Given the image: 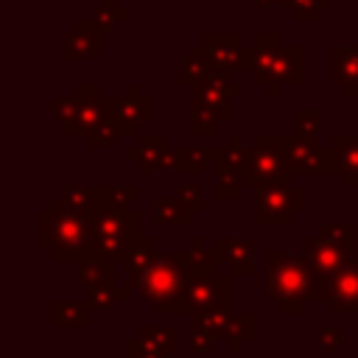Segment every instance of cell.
Instances as JSON below:
<instances>
[{
    "instance_id": "6da1fadb",
    "label": "cell",
    "mask_w": 358,
    "mask_h": 358,
    "mask_svg": "<svg viewBox=\"0 0 358 358\" xmlns=\"http://www.w3.org/2000/svg\"><path fill=\"white\" fill-rule=\"evenodd\" d=\"M324 277L308 260V255H291L282 249L266 252V296L285 316H302L310 302H322Z\"/></svg>"
},
{
    "instance_id": "7a4b0ae2",
    "label": "cell",
    "mask_w": 358,
    "mask_h": 358,
    "mask_svg": "<svg viewBox=\"0 0 358 358\" xmlns=\"http://www.w3.org/2000/svg\"><path fill=\"white\" fill-rule=\"evenodd\" d=\"M92 221H95L92 215L67 210L59 204V199H53L48 210L36 215V243L56 263L78 266L87 260H98Z\"/></svg>"
},
{
    "instance_id": "3957f363",
    "label": "cell",
    "mask_w": 358,
    "mask_h": 358,
    "mask_svg": "<svg viewBox=\"0 0 358 358\" xmlns=\"http://www.w3.org/2000/svg\"><path fill=\"white\" fill-rule=\"evenodd\" d=\"M190 274L182 249L179 252H157L151 266L145 268L137 291L148 305L165 313H193L190 308Z\"/></svg>"
},
{
    "instance_id": "277c9868",
    "label": "cell",
    "mask_w": 358,
    "mask_h": 358,
    "mask_svg": "<svg viewBox=\"0 0 358 358\" xmlns=\"http://www.w3.org/2000/svg\"><path fill=\"white\" fill-rule=\"evenodd\" d=\"M255 190V213L252 221L257 227H288L294 215L308 210V187L294 182V173L271 176Z\"/></svg>"
},
{
    "instance_id": "5b68a950",
    "label": "cell",
    "mask_w": 358,
    "mask_h": 358,
    "mask_svg": "<svg viewBox=\"0 0 358 358\" xmlns=\"http://www.w3.org/2000/svg\"><path fill=\"white\" fill-rule=\"evenodd\" d=\"M229 73L221 70H213L201 84L190 87V134H215V129L229 120Z\"/></svg>"
},
{
    "instance_id": "8992f818",
    "label": "cell",
    "mask_w": 358,
    "mask_h": 358,
    "mask_svg": "<svg viewBox=\"0 0 358 358\" xmlns=\"http://www.w3.org/2000/svg\"><path fill=\"white\" fill-rule=\"evenodd\" d=\"M305 255L322 277H330L350 260H355V227L352 224H322L305 238Z\"/></svg>"
},
{
    "instance_id": "52a82bcc",
    "label": "cell",
    "mask_w": 358,
    "mask_h": 358,
    "mask_svg": "<svg viewBox=\"0 0 358 358\" xmlns=\"http://www.w3.org/2000/svg\"><path fill=\"white\" fill-rule=\"evenodd\" d=\"M95 249L101 260L112 263H126L131 246L143 238L140 232V213L131 210H109L95 215Z\"/></svg>"
},
{
    "instance_id": "ba28073f",
    "label": "cell",
    "mask_w": 358,
    "mask_h": 358,
    "mask_svg": "<svg viewBox=\"0 0 358 358\" xmlns=\"http://www.w3.org/2000/svg\"><path fill=\"white\" fill-rule=\"evenodd\" d=\"M285 143H288V134H257L243 148L241 168H243V182L249 187H255V185H260L271 176L288 173V168H285Z\"/></svg>"
},
{
    "instance_id": "9c48e42d",
    "label": "cell",
    "mask_w": 358,
    "mask_h": 358,
    "mask_svg": "<svg viewBox=\"0 0 358 358\" xmlns=\"http://www.w3.org/2000/svg\"><path fill=\"white\" fill-rule=\"evenodd\" d=\"M285 168L294 176H316V173H333L330 148L319 143V137H302L288 134L285 143Z\"/></svg>"
},
{
    "instance_id": "30bf717a",
    "label": "cell",
    "mask_w": 358,
    "mask_h": 358,
    "mask_svg": "<svg viewBox=\"0 0 358 358\" xmlns=\"http://www.w3.org/2000/svg\"><path fill=\"white\" fill-rule=\"evenodd\" d=\"M243 140L241 134H232L224 145V154L221 159L215 162V196L221 201H229V199H241L246 182H243V168H241V159H243Z\"/></svg>"
},
{
    "instance_id": "8fae6325",
    "label": "cell",
    "mask_w": 358,
    "mask_h": 358,
    "mask_svg": "<svg viewBox=\"0 0 358 358\" xmlns=\"http://www.w3.org/2000/svg\"><path fill=\"white\" fill-rule=\"evenodd\" d=\"M322 302H327L333 313H358V260H350L324 277Z\"/></svg>"
},
{
    "instance_id": "7c38bea8",
    "label": "cell",
    "mask_w": 358,
    "mask_h": 358,
    "mask_svg": "<svg viewBox=\"0 0 358 358\" xmlns=\"http://www.w3.org/2000/svg\"><path fill=\"white\" fill-rule=\"evenodd\" d=\"M103 112L106 120L120 131V134H140V126L154 117V101L140 95V98H103Z\"/></svg>"
},
{
    "instance_id": "4fadbf2b",
    "label": "cell",
    "mask_w": 358,
    "mask_h": 358,
    "mask_svg": "<svg viewBox=\"0 0 358 358\" xmlns=\"http://www.w3.org/2000/svg\"><path fill=\"white\" fill-rule=\"evenodd\" d=\"M218 263L229 277H252L255 274V241L243 235H218L213 243Z\"/></svg>"
},
{
    "instance_id": "5bb4252c",
    "label": "cell",
    "mask_w": 358,
    "mask_h": 358,
    "mask_svg": "<svg viewBox=\"0 0 358 358\" xmlns=\"http://www.w3.org/2000/svg\"><path fill=\"white\" fill-rule=\"evenodd\" d=\"M285 84H294V87L305 84V48L302 45H282L280 48L277 62H274L268 81L263 87H266V95L277 98Z\"/></svg>"
},
{
    "instance_id": "9a60e30c",
    "label": "cell",
    "mask_w": 358,
    "mask_h": 358,
    "mask_svg": "<svg viewBox=\"0 0 358 358\" xmlns=\"http://www.w3.org/2000/svg\"><path fill=\"white\" fill-rule=\"evenodd\" d=\"M204 50L213 62L215 70L221 73H235V70H243V56H246V45L238 34H207L204 36Z\"/></svg>"
},
{
    "instance_id": "2e32d148",
    "label": "cell",
    "mask_w": 358,
    "mask_h": 358,
    "mask_svg": "<svg viewBox=\"0 0 358 358\" xmlns=\"http://www.w3.org/2000/svg\"><path fill=\"white\" fill-rule=\"evenodd\" d=\"M224 154V145H204V148H196V145H182V148H171L168 157H165V165L162 171L168 173H185V176H196L204 171V165L213 159L218 162Z\"/></svg>"
},
{
    "instance_id": "e0dca14e",
    "label": "cell",
    "mask_w": 358,
    "mask_h": 358,
    "mask_svg": "<svg viewBox=\"0 0 358 358\" xmlns=\"http://www.w3.org/2000/svg\"><path fill=\"white\" fill-rule=\"evenodd\" d=\"M187 296H190V308L193 310L229 305V274L227 271H218V274H210V277L190 280Z\"/></svg>"
},
{
    "instance_id": "ac0fdd59",
    "label": "cell",
    "mask_w": 358,
    "mask_h": 358,
    "mask_svg": "<svg viewBox=\"0 0 358 358\" xmlns=\"http://www.w3.org/2000/svg\"><path fill=\"white\" fill-rule=\"evenodd\" d=\"M168 151H171V145L162 134H140L126 148V159L134 162L140 173H154V171H162Z\"/></svg>"
},
{
    "instance_id": "d6986e66",
    "label": "cell",
    "mask_w": 358,
    "mask_h": 358,
    "mask_svg": "<svg viewBox=\"0 0 358 358\" xmlns=\"http://www.w3.org/2000/svg\"><path fill=\"white\" fill-rule=\"evenodd\" d=\"M327 148H330V159H333V173L341 176V185L358 187V137L333 134Z\"/></svg>"
},
{
    "instance_id": "ffe728a7",
    "label": "cell",
    "mask_w": 358,
    "mask_h": 358,
    "mask_svg": "<svg viewBox=\"0 0 358 358\" xmlns=\"http://www.w3.org/2000/svg\"><path fill=\"white\" fill-rule=\"evenodd\" d=\"M140 199V185H92V218L109 210H131Z\"/></svg>"
},
{
    "instance_id": "44dd1931",
    "label": "cell",
    "mask_w": 358,
    "mask_h": 358,
    "mask_svg": "<svg viewBox=\"0 0 358 358\" xmlns=\"http://www.w3.org/2000/svg\"><path fill=\"white\" fill-rule=\"evenodd\" d=\"M64 59H101V31L90 20H78L64 42Z\"/></svg>"
},
{
    "instance_id": "7402d4cb",
    "label": "cell",
    "mask_w": 358,
    "mask_h": 358,
    "mask_svg": "<svg viewBox=\"0 0 358 358\" xmlns=\"http://www.w3.org/2000/svg\"><path fill=\"white\" fill-rule=\"evenodd\" d=\"M182 255H185V263H187V274H190V280L218 274V266H221V263H218V255H215V249H213V246H207L204 235H193V238H190V246H187V249H182Z\"/></svg>"
},
{
    "instance_id": "603a6c76",
    "label": "cell",
    "mask_w": 358,
    "mask_h": 358,
    "mask_svg": "<svg viewBox=\"0 0 358 358\" xmlns=\"http://www.w3.org/2000/svg\"><path fill=\"white\" fill-rule=\"evenodd\" d=\"M117 263H112V260H87V263H78V268H76V280H78V285L87 291V294H95V291H101V288H112L115 285V274H117V268H115Z\"/></svg>"
},
{
    "instance_id": "cb8c5ba5",
    "label": "cell",
    "mask_w": 358,
    "mask_h": 358,
    "mask_svg": "<svg viewBox=\"0 0 358 358\" xmlns=\"http://www.w3.org/2000/svg\"><path fill=\"white\" fill-rule=\"evenodd\" d=\"M330 81L341 90L358 84V48L333 45L330 50Z\"/></svg>"
},
{
    "instance_id": "d4e9b609",
    "label": "cell",
    "mask_w": 358,
    "mask_h": 358,
    "mask_svg": "<svg viewBox=\"0 0 358 358\" xmlns=\"http://www.w3.org/2000/svg\"><path fill=\"white\" fill-rule=\"evenodd\" d=\"M90 299H53L50 324L53 327H84L90 322Z\"/></svg>"
},
{
    "instance_id": "484cf974",
    "label": "cell",
    "mask_w": 358,
    "mask_h": 358,
    "mask_svg": "<svg viewBox=\"0 0 358 358\" xmlns=\"http://www.w3.org/2000/svg\"><path fill=\"white\" fill-rule=\"evenodd\" d=\"M157 257V249H154V238H148V235H143L134 246H131V252H129V257H126V288H134L137 291V285H140V280H143V274H145V268L151 266V260Z\"/></svg>"
},
{
    "instance_id": "4316f807",
    "label": "cell",
    "mask_w": 358,
    "mask_h": 358,
    "mask_svg": "<svg viewBox=\"0 0 358 358\" xmlns=\"http://www.w3.org/2000/svg\"><path fill=\"white\" fill-rule=\"evenodd\" d=\"M213 70H215V67H213V62H210V56H207L204 45H196V48L185 56V62H182V67H179V76H176V81H179V84H185V87H196V84H201Z\"/></svg>"
},
{
    "instance_id": "83f0119b",
    "label": "cell",
    "mask_w": 358,
    "mask_h": 358,
    "mask_svg": "<svg viewBox=\"0 0 358 358\" xmlns=\"http://www.w3.org/2000/svg\"><path fill=\"white\" fill-rule=\"evenodd\" d=\"M229 319H232L229 305H224V308H201V310L190 313V327L193 330H204L213 338H224V333L229 327Z\"/></svg>"
},
{
    "instance_id": "f1b7e54d",
    "label": "cell",
    "mask_w": 358,
    "mask_h": 358,
    "mask_svg": "<svg viewBox=\"0 0 358 358\" xmlns=\"http://www.w3.org/2000/svg\"><path fill=\"white\" fill-rule=\"evenodd\" d=\"M137 338L165 355H176V350H179V330L171 324H143L137 330Z\"/></svg>"
},
{
    "instance_id": "f546056e",
    "label": "cell",
    "mask_w": 358,
    "mask_h": 358,
    "mask_svg": "<svg viewBox=\"0 0 358 358\" xmlns=\"http://www.w3.org/2000/svg\"><path fill=\"white\" fill-rule=\"evenodd\" d=\"M154 218L162 227H187L193 221V213L185 207L179 196H159L154 201Z\"/></svg>"
},
{
    "instance_id": "4dcf8cb0",
    "label": "cell",
    "mask_w": 358,
    "mask_h": 358,
    "mask_svg": "<svg viewBox=\"0 0 358 358\" xmlns=\"http://www.w3.org/2000/svg\"><path fill=\"white\" fill-rule=\"evenodd\" d=\"M255 330H257V322L252 313H232L229 319V327L224 333V341L232 352H241L252 338H255Z\"/></svg>"
},
{
    "instance_id": "1f68e13d",
    "label": "cell",
    "mask_w": 358,
    "mask_h": 358,
    "mask_svg": "<svg viewBox=\"0 0 358 358\" xmlns=\"http://www.w3.org/2000/svg\"><path fill=\"white\" fill-rule=\"evenodd\" d=\"M50 106H53V117H56V123L62 126V131H64L67 137L78 134V115H81L78 98H76V95H56V98L50 101Z\"/></svg>"
},
{
    "instance_id": "d6a6232c",
    "label": "cell",
    "mask_w": 358,
    "mask_h": 358,
    "mask_svg": "<svg viewBox=\"0 0 358 358\" xmlns=\"http://www.w3.org/2000/svg\"><path fill=\"white\" fill-rule=\"evenodd\" d=\"M62 207L67 210H76V213H87L92 215V185H67L62 190V196H56Z\"/></svg>"
},
{
    "instance_id": "836d02e7",
    "label": "cell",
    "mask_w": 358,
    "mask_h": 358,
    "mask_svg": "<svg viewBox=\"0 0 358 358\" xmlns=\"http://www.w3.org/2000/svg\"><path fill=\"white\" fill-rule=\"evenodd\" d=\"M87 299H90L92 310L106 313V310H112L115 305H123V302L129 299V288H117V285L101 288V291H95V294H87Z\"/></svg>"
},
{
    "instance_id": "e575fe53",
    "label": "cell",
    "mask_w": 358,
    "mask_h": 358,
    "mask_svg": "<svg viewBox=\"0 0 358 358\" xmlns=\"http://www.w3.org/2000/svg\"><path fill=\"white\" fill-rule=\"evenodd\" d=\"M117 20H126V8H115V0H103V3L92 11V17H90V22H92L98 31H112V28L117 25Z\"/></svg>"
},
{
    "instance_id": "d590c367",
    "label": "cell",
    "mask_w": 358,
    "mask_h": 358,
    "mask_svg": "<svg viewBox=\"0 0 358 358\" xmlns=\"http://www.w3.org/2000/svg\"><path fill=\"white\" fill-rule=\"evenodd\" d=\"M280 6H285L294 20H316L319 8H327L330 0H280Z\"/></svg>"
},
{
    "instance_id": "8d00e7d4",
    "label": "cell",
    "mask_w": 358,
    "mask_h": 358,
    "mask_svg": "<svg viewBox=\"0 0 358 358\" xmlns=\"http://www.w3.org/2000/svg\"><path fill=\"white\" fill-rule=\"evenodd\" d=\"M316 347L322 352H336L344 347V333L338 324H319L316 327Z\"/></svg>"
},
{
    "instance_id": "74e56055",
    "label": "cell",
    "mask_w": 358,
    "mask_h": 358,
    "mask_svg": "<svg viewBox=\"0 0 358 358\" xmlns=\"http://www.w3.org/2000/svg\"><path fill=\"white\" fill-rule=\"evenodd\" d=\"M294 129L302 137H319V112L316 109H294Z\"/></svg>"
},
{
    "instance_id": "f35d334b",
    "label": "cell",
    "mask_w": 358,
    "mask_h": 358,
    "mask_svg": "<svg viewBox=\"0 0 358 358\" xmlns=\"http://www.w3.org/2000/svg\"><path fill=\"white\" fill-rule=\"evenodd\" d=\"M176 196L185 201V207H187L190 213H201V210L207 207V201H204V196H201L199 185H193V182H185V185H179Z\"/></svg>"
},
{
    "instance_id": "ab89813d",
    "label": "cell",
    "mask_w": 358,
    "mask_h": 358,
    "mask_svg": "<svg viewBox=\"0 0 358 358\" xmlns=\"http://www.w3.org/2000/svg\"><path fill=\"white\" fill-rule=\"evenodd\" d=\"M117 137H120V131H117L109 120H103V123L87 137V143H90V148H103V145H112Z\"/></svg>"
},
{
    "instance_id": "60d3db41",
    "label": "cell",
    "mask_w": 358,
    "mask_h": 358,
    "mask_svg": "<svg viewBox=\"0 0 358 358\" xmlns=\"http://www.w3.org/2000/svg\"><path fill=\"white\" fill-rule=\"evenodd\" d=\"M126 358H165V352H157L151 350L145 341H140L137 336L126 341Z\"/></svg>"
},
{
    "instance_id": "b9f144b4",
    "label": "cell",
    "mask_w": 358,
    "mask_h": 358,
    "mask_svg": "<svg viewBox=\"0 0 358 358\" xmlns=\"http://www.w3.org/2000/svg\"><path fill=\"white\" fill-rule=\"evenodd\" d=\"M215 341H218V338H213L210 333L190 327V350H193V352H213V350H215Z\"/></svg>"
},
{
    "instance_id": "7bdbcfd3",
    "label": "cell",
    "mask_w": 358,
    "mask_h": 358,
    "mask_svg": "<svg viewBox=\"0 0 358 358\" xmlns=\"http://www.w3.org/2000/svg\"><path fill=\"white\" fill-rule=\"evenodd\" d=\"M255 3H257L260 8H271V6H277L280 0H255Z\"/></svg>"
},
{
    "instance_id": "ee69618b",
    "label": "cell",
    "mask_w": 358,
    "mask_h": 358,
    "mask_svg": "<svg viewBox=\"0 0 358 358\" xmlns=\"http://www.w3.org/2000/svg\"><path fill=\"white\" fill-rule=\"evenodd\" d=\"M341 92H344L347 98H358V84H355V87H347V90H341Z\"/></svg>"
},
{
    "instance_id": "f6af8a7d",
    "label": "cell",
    "mask_w": 358,
    "mask_h": 358,
    "mask_svg": "<svg viewBox=\"0 0 358 358\" xmlns=\"http://www.w3.org/2000/svg\"><path fill=\"white\" fill-rule=\"evenodd\" d=\"M165 358H176V355H165Z\"/></svg>"
}]
</instances>
